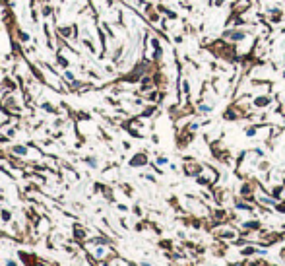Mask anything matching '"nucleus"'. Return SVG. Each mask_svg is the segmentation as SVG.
I'll return each mask as SVG.
<instances>
[]
</instances>
